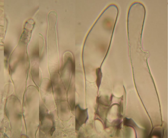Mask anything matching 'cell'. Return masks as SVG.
I'll return each instance as SVG.
<instances>
[{"label": "cell", "mask_w": 168, "mask_h": 138, "mask_svg": "<svg viewBox=\"0 0 168 138\" xmlns=\"http://www.w3.org/2000/svg\"><path fill=\"white\" fill-rule=\"evenodd\" d=\"M75 129L80 130L82 125L86 123L88 120V109H82L80 105H77L75 107Z\"/></svg>", "instance_id": "6da1fadb"}, {"label": "cell", "mask_w": 168, "mask_h": 138, "mask_svg": "<svg viewBox=\"0 0 168 138\" xmlns=\"http://www.w3.org/2000/svg\"><path fill=\"white\" fill-rule=\"evenodd\" d=\"M123 125L124 126L134 128L137 127V126L131 119L125 118L123 120Z\"/></svg>", "instance_id": "7a4b0ae2"}, {"label": "cell", "mask_w": 168, "mask_h": 138, "mask_svg": "<svg viewBox=\"0 0 168 138\" xmlns=\"http://www.w3.org/2000/svg\"><path fill=\"white\" fill-rule=\"evenodd\" d=\"M43 106H40V121L41 122V123L42 124L47 115L45 112V109H44Z\"/></svg>", "instance_id": "3957f363"}, {"label": "cell", "mask_w": 168, "mask_h": 138, "mask_svg": "<svg viewBox=\"0 0 168 138\" xmlns=\"http://www.w3.org/2000/svg\"><path fill=\"white\" fill-rule=\"evenodd\" d=\"M96 74L97 76L96 84L98 87H99L101 83V77H102V74H101V71L100 68L97 69Z\"/></svg>", "instance_id": "277c9868"}, {"label": "cell", "mask_w": 168, "mask_h": 138, "mask_svg": "<svg viewBox=\"0 0 168 138\" xmlns=\"http://www.w3.org/2000/svg\"><path fill=\"white\" fill-rule=\"evenodd\" d=\"M153 134L154 135L156 136L157 137H161V131L159 130H155L153 131Z\"/></svg>", "instance_id": "5b68a950"}, {"label": "cell", "mask_w": 168, "mask_h": 138, "mask_svg": "<svg viewBox=\"0 0 168 138\" xmlns=\"http://www.w3.org/2000/svg\"><path fill=\"white\" fill-rule=\"evenodd\" d=\"M10 50L8 47H5L4 48V55L5 56H8L10 54Z\"/></svg>", "instance_id": "8992f818"}, {"label": "cell", "mask_w": 168, "mask_h": 138, "mask_svg": "<svg viewBox=\"0 0 168 138\" xmlns=\"http://www.w3.org/2000/svg\"><path fill=\"white\" fill-rule=\"evenodd\" d=\"M55 130L56 128L55 126V124H54L53 125V126L51 127V129L50 130V133L51 136H52L53 135V134L54 132V131H55Z\"/></svg>", "instance_id": "52a82bcc"}]
</instances>
